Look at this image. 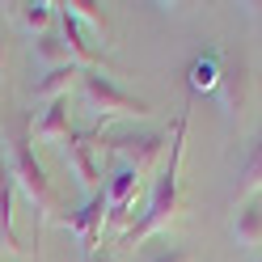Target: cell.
Masks as SVG:
<instances>
[{
	"label": "cell",
	"mask_w": 262,
	"mask_h": 262,
	"mask_svg": "<svg viewBox=\"0 0 262 262\" xmlns=\"http://www.w3.org/2000/svg\"><path fill=\"white\" fill-rule=\"evenodd\" d=\"M140 169L127 165V161H114L106 182H102V194H106V220L110 224H127L131 216V203H136V190H140Z\"/></svg>",
	"instance_id": "4"
},
{
	"label": "cell",
	"mask_w": 262,
	"mask_h": 262,
	"mask_svg": "<svg viewBox=\"0 0 262 262\" xmlns=\"http://www.w3.org/2000/svg\"><path fill=\"white\" fill-rule=\"evenodd\" d=\"M258 262H262V258H258Z\"/></svg>",
	"instance_id": "21"
},
{
	"label": "cell",
	"mask_w": 262,
	"mask_h": 262,
	"mask_svg": "<svg viewBox=\"0 0 262 262\" xmlns=\"http://www.w3.org/2000/svg\"><path fill=\"white\" fill-rule=\"evenodd\" d=\"M13 199H17V186H13V169H9V157H5V140H0V241H5V250L26 254L17 228H13Z\"/></svg>",
	"instance_id": "9"
},
{
	"label": "cell",
	"mask_w": 262,
	"mask_h": 262,
	"mask_svg": "<svg viewBox=\"0 0 262 262\" xmlns=\"http://www.w3.org/2000/svg\"><path fill=\"white\" fill-rule=\"evenodd\" d=\"M5 157H9L17 194L38 211V220H51V211H55V186H51V178H47L42 161L34 152V136H30V127L17 131L13 140H5Z\"/></svg>",
	"instance_id": "2"
},
{
	"label": "cell",
	"mask_w": 262,
	"mask_h": 262,
	"mask_svg": "<svg viewBox=\"0 0 262 262\" xmlns=\"http://www.w3.org/2000/svg\"><path fill=\"white\" fill-rule=\"evenodd\" d=\"M55 9L59 5H47V0H30V5H13V13H17V21L30 30V34H51V21H55Z\"/></svg>",
	"instance_id": "15"
},
{
	"label": "cell",
	"mask_w": 262,
	"mask_h": 262,
	"mask_svg": "<svg viewBox=\"0 0 262 262\" xmlns=\"http://www.w3.org/2000/svg\"><path fill=\"white\" fill-rule=\"evenodd\" d=\"M165 136H157V131H140V136H119V140H110L106 144V152L114 161H127V165H136L140 173H148L157 165V157L165 152Z\"/></svg>",
	"instance_id": "6"
},
{
	"label": "cell",
	"mask_w": 262,
	"mask_h": 262,
	"mask_svg": "<svg viewBox=\"0 0 262 262\" xmlns=\"http://www.w3.org/2000/svg\"><path fill=\"white\" fill-rule=\"evenodd\" d=\"M148 262H190V254L182 250V245H165V250H157Z\"/></svg>",
	"instance_id": "18"
},
{
	"label": "cell",
	"mask_w": 262,
	"mask_h": 262,
	"mask_svg": "<svg viewBox=\"0 0 262 262\" xmlns=\"http://www.w3.org/2000/svg\"><path fill=\"white\" fill-rule=\"evenodd\" d=\"M63 161L72 165L80 190H85V199L102 190V169H97V157H93V136H76L72 131V136L63 140Z\"/></svg>",
	"instance_id": "7"
},
{
	"label": "cell",
	"mask_w": 262,
	"mask_h": 262,
	"mask_svg": "<svg viewBox=\"0 0 262 262\" xmlns=\"http://www.w3.org/2000/svg\"><path fill=\"white\" fill-rule=\"evenodd\" d=\"M262 194V136L254 140L250 157L241 161L237 169V186H233V203H245V199H258Z\"/></svg>",
	"instance_id": "14"
},
{
	"label": "cell",
	"mask_w": 262,
	"mask_h": 262,
	"mask_svg": "<svg viewBox=\"0 0 262 262\" xmlns=\"http://www.w3.org/2000/svg\"><path fill=\"white\" fill-rule=\"evenodd\" d=\"M102 224H106V194L97 190L72 211V216H63V233L76 237L80 254L89 258V254H97V245H102Z\"/></svg>",
	"instance_id": "5"
},
{
	"label": "cell",
	"mask_w": 262,
	"mask_h": 262,
	"mask_svg": "<svg viewBox=\"0 0 262 262\" xmlns=\"http://www.w3.org/2000/svg\"><path fill=\"white\" fill-rule=\"evenodd\" d=\"M80 72H85V68H76V63H68V68H47L34 80L30 97H34V102H59V97L72 93V85H80Z\"/></svg>",
	"instance_id": "11"
},
{
	"label": "cell",
	"mask_w": 262,
	"mask_h": 262,
	"mask_svg": "<svg viewBox=\"0 0 262 262\" xmlns=\"http://www.w3.org/2000/svg\"><path fill=\"white\" fill-rule=\"evenodd\" d=\"M220 80H224V63H220L216 51H203V55L190 59V68H186V89L190 93H216Z\"/></svg>",
	"instance_id": "13"
},
{
	"label": "cell",
	"mask_w": 262,
	"mask_h": 262,
	"mask_svg": "<svg viewBox=\"0 0 262 262\" xmlns=\"http://www.w3.org/2000/svg\"><path fill=\"white\" fill-rule=\"evenodd\" d=\"M5 59H9V51H5V38H0V68H5Z\"/></svg>",
	"instance_id": "20"
},
{
	"label": "cell",
	"mask_w": 262,
	"mask_h": 262,
	"mask_svg": "<svg viewBox=\"0 0 262 262\" xmlns=\"http://www.w3.org/2000/svg\"><path fill=\"white\" fill-rule=\"evenodd\" d=\"M63 9H68L72 17H76V26H80V30L89 26V30H93L97 38H106V34H110V21H106L102 5H93V0H68V5H63Z\"/></svg>",
	"instance_id": "17"
},
{
	"label": "cell",
	"mask_w": 262,
	"mask_h": 262,
	"mask_svg": "<svg viewBox=\"0 0 262 262\" xmlns=\"http://www.w3.org/2000/svg\"><path fill=\"white\" fill-rule=\"evenodd\" d=\"M80 93H85L89 110L102 114V123H106V119H148V114H152V102L123 93V89L114 85L110 76H102V72H80Z\"/></svg>",
	"instance_id": "3"
},
{
	"label": "cell",
	"mask_w": 262,
	"mask_h": 262,
	"mask_svg": "<svg viewBox=\"0 0 262 262\" xmlns=\"http://www.w3.org/2000/svg\"><path fill=\"white\" fill-rule=\"evenodd\" d=\"M85 262H114V254H110V250H106V245H102V250H97V254H89Z\"/></svg>",
	"instance_id": "19"
},
{
	"label": "cell",
	"mask_w": 262,
	"mask_h": 262,
	"mask_svg": "<svg viewBox=\"0 0 262 262\" xmlns=\"http://www.w3.org/2000/svg\"><path fill=\"white\" fill-rule=\"evenodd\" d=\"M55 17H59V38H63V47H68V55H72V63H76V68H85V72L110 68V59L97 51V47H89V42H85V30L76 26V17H72V13L63 9V5H59V13H55Z\"/></svg>",
	"instance_id": "8"
},
{
	"label": "cell",
	"mask_w": 262,
	"mask_h": 262,
	"mask_svg": "<svg viewBox=\"0 0 262 262\" xmlns=\"http://www.w3.org/2000/svg\"><path fill=\"white\" fill-rule=\"evenodd\" d=\"M30 136H38V140H68V136H72V110H68V97L47 102L42 114L30 123Z\"/></svg>",
	"instance_id": "12"
},
{
	"label": "cell",
	"mask_w": 262,
	"mask_h": 262,
	"mask_svg": "<svg viewBox=\"0 0 262 262\" xmlns=\"http://www.w3.org/2000/svg\"><path fill=\"white\" fill-rule=\"evenodd\" d=\"M233 241L237 250H258L262 245V199H245L233 211Z\"/></svg>",
	"instance_id": "10"
},
{
	"label": "cell",
	"mask_w": 262,
	"mask_h": 262,
	"mask_svg": "<svg viewBox=\"0 0 262 262\" xmlns=\"http://www.w3.org/2000/svg\"><path fill=\"white\" fill-rule=\"evenodd\" d=\"M186 123H190V106L178 110L173 119V136H169V165L157 173V182L148 190V207L140 211V220H131L123 228L119 245H140L148 241L152 233L161 228H169L178 220V211H182V148H186Z\"/></svg>",
	"instance_id": "1"
},
{
	"label": "cell",
	"mask_w": 262,
	"mask_h": 262,
	"mask_svg": "<svg viewBox=\"0 0 262 262\" xmlns=\"http://www.w3.org/2000/svg\"><path fill=\"white\" fill-rule=\"evenodd\" d=\"M30 51H34V59L42 63V68H68L72 55H68V47H63L59 34H38L34 42H30Z\"/></svg>",
	"instance_id": "16"
}]
</instances>
